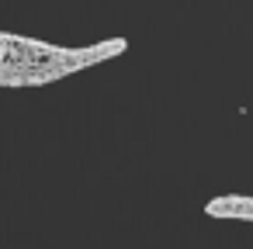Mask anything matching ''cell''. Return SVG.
I'll return each mask as SVG.
<instances>
[{
    "label": "cell",
    "instance_id": "6da1fadb",
    "mask_svg": "<svg viewBox=\"0 0 253 249\" xmlns=\"http://www.w3.org/2000/svg\"><path fill=\"white\" fill-rule=\"evenodd\" d=\"M205 214L215 221H250L253 225V194H215L205 201Z\"/></svg>",
    "mask_w": 253,
    "mask_h": 249
}]
</instances>
